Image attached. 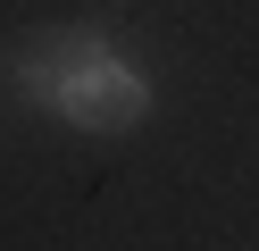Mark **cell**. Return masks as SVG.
<instances>
[{"mask_svg": "<svg viewBox=\"0 0 259 251\" xmlns=\"http://www.w3.org/2000/svg\"><path fill=\"white\" fill-rule=\"evenodd\" d=\"M17 92L34 100V109H59L84 134H125V126H142L151 100H159L151 76H142V59H125L101 25L42 33V42L17 59Z\"/></svg>", "mask_w": 259, "mask_h": 251, "instance_id": "6da1fadb", "label": "cell"}]
</instances>
